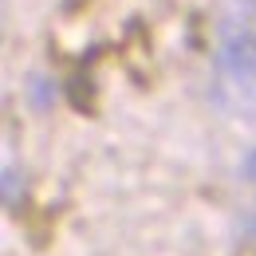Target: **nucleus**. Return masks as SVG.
Masks as SVG:
<instances>
[{
  "label": "nucleus",
  "instance_id": "1",
  "mask_svg": "<svg viewBox=\"0 0 256 256\" xmlns=\"http://www.w3.org/2000/svg\"><path fill=\"white\" fill-rule=\"evenodd\" d=\"M217 98L244 114L256 110V0H228L217 28Z\"/></svg>",
  "mask_w": 256,
  "mask_h": 256
},
{
  "label": "nucleus",
  "instance_id": "2",
  "mask_svg": "<svg viewBox=\"0 0 256 256\" xmlns=\"http://www.w3.org/2000/svg\"><path fill=\"white\" fill-rule=\"evenodd\" d=\"M244 178H248V182L256 186V150L248 154V162H244Z\"/></svg>",
  "mask_w": 256,
  "mask_h": 256
}]
</instances>
